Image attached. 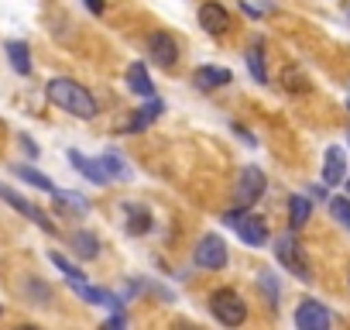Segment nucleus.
Here are the masks:
<instances>
[{
	"label": "nucleus",
	"mask_w": 350,
	"mask_h": 330,
	"mask_svg": "<svg viewBox=\"0 0 350 330\" xmlns=\"http://www.w3.org/2000/svg\"><path fill=\"white\" fill-rule=\"evenodd\" d=\"M200 25L210 31V35H224L230 28V14L220 8V4H203L200 8Z\"/></svg>",
	"instance_id": "obj_12"
},
{
	"label": "nucleus",
	"mask_w": 350,
	"mask_h": 330,
	"mask_svg": "<svg viewBox=\"0 0 350 330\" xmlns=\"http://www.w3.org/2000/svg\"><path fill=\"white\" fill-rule=\"evenodd\" d=\"M127 86H131L137 97H154L151 76H148V69H144L141 62H131V69H127Z\"/></svg>",
	"instance_id": "obj_15"
},
{
	"label": "nucleus",
	"mask_w": 350,
	"mask_h": 330,
	"mask_svg": "<svg viewBox=\"0 0 350 330\" xmlns=\"http://www.w3.org/2000/svg\"><path fill=\"white\" fill-rule=\"evenodd\" d=\"M285 86H288V90H306V79H302V76H295V73L288 69V73H285Z\"/></svg>",
	"instance_id": "obj_27"
},
{
	"label": "nucleus",
	"mask_w": 350,
	"mask_h": 330,
	"mask_svg": "<svg viewBox=\"0 0 350 330\" xmlns=\"http://www.w3.org/2000/svg\"><path fill=\"white\" fill-rule=\"evenodd\" d=\"M21 144H25V151H28V155H38V148H35V144H31L25 134H21Z\"/></svg>",
	"instance_id": "obj_29"
},
{
	"label": "nucleus",
	"mask_w": 350,
	"mask_h": 330,
	"mask_svg": "<svg viewBox=\"0 0 350 330\" xmlns=\"http://www.w3.org/2000/svg\"><path fill=\"white\" fill-rule=\"evenodd\" d=\"M0 200H8V203H11V207H14L18 214H25V217H31V220H35V224H38L42 231H49V234L55 231V224H52V220H49V217H45V214H42V210H38L35 203H28L25 196H18V193H14L11 186H4V183H0Z\"/></svg>",
	"instance_id": "obj_8"
},
{
	"label": "nucleus",
	"mask_w": 350,
	"mask_h": 330,
	"mask_svg": "<svg viewBox=\"0 0 350 330\" xmlns=\"http://www.w3.org/2000/svg\"><path fill=\"white\" fill-rule=\"evenodd\" d=\"M52 196H55V203H59L62 210H72V214H79V217L90 214V203H86L79 193H72V190H55Z\"/></svg>",
	"instance_id": "obj_18"
},
{
	"label": "nucleus",
	"mask_w": 350,
	"mask_h": 330,
	"mask_svg": "<svg viewBox=\"0 0 350 330\" xmlns=\"http://www.w3.org/2000/svg\"><path fill=\"white\" fill-rule=\"evenodd\" d=\"M224 220H227V224L241 234V241H247V244H265V241H268V224H265L261 217L244 214V207H241V210H230Z\"/></svg>",
	"instance_id": "obj_4"
},
{
	"label": "nucleus",
	"mask_w": 350,
	"mask_h": 330,
	"mask_svg": "<svg viewBox=\"0 0 350 330\" xmlns=\"http://www.w3.org/2000/svg\"><path fill=\"white\" fill-rule=\"evenodd\" d=\"M347 193H350V179H347Z\"/></svg>",
	"instance_id": "obj_30"
},
{
	"label": "nucleus",
	"mask_w": 350,
	"mask_h": 330,
	"mask_svg": "<svg viewBox=\"0 0 350 330\" xmlns=\"http://www.w3.org/2000/svg\"><path fill=\"white\" fill-rule=\"evenodd\" d=\"M275 255H278V262H282L299 282H312V265L306 262V255H302V248L295 244L292 234H282V238L275 241Z\"/></svg>",
	"instance_id": "obj_3"
},
{
	"label": "nucleus",
	"mask_w": 350,
	"mask_h": 330,
	"mask_svg": "<svg viewBox=\"0 0 350 330\" xmlns=\"http://www.w3.org/2000/svg\"><path fill=\"white\" fill-rule=\"evenodd\" d=\"M247 66H251V73H254V79H258V83H268L265 55H261V42H254V45H251V52H247Z\"/></svg>",
	"instance_id": "obj_24"
},
{
	"label": "nucleus",
	"mask_w": 350,
	"mask_h": 330,
	"mask_svg": "<svg viewBox=\"0 0 350 330\" xmlns=\"http://www.w3.org/2000/svg\"><path fill=\"white\" fill-rule=\"evenodd\" d=\"M86 8H90L93 14H103V0H86Z\"/></svg>",
	"instance_id": "obj_28"
},
{
	"label": "nucleus",
	"mask_w": 350,
	"mask_h": 330,
	"mask_svg": "<svg viewBox=\"0 0 350 330\" xmlns=\"http://www.w3.org/2000/svg\"><path fill=\"white\" fill-rule=\"evenodd\" d=\"M261 193H265V173L258 169V165H247V169L241 173V183H237V207H254L258 200H261Z\"/></svg>",
	"instance_id": "obj_5"
},
{
	"label": "nucleus",
	"mask_w": 350,
	"mask_h": 330,
	"mask_svg": "<svg viewBox=\"0 0 350 330\" xmlns=\"http://www.w3.org/2000/svg\"><path fill=\"white\" fill-rule=\"evenodd\" d=\"M329 214H333L343 227H350V200H347V196H343V200H333V203H329Z\"/></svg>",
	"instance_id": "obj_25"
},
{
	"label": "nucleus",
	"mask_w": 350,
	"mask_h": 330,
	"mask_svg": "<svg viewBox=\"0 0 350 330\" xmlns=\"http://www.w3.org/2000/svg\"><path fill=\"white\" fill-rule=\"evenodd\" d=\"M127 231L131 234H148L151 231V214L144 207H127Z\"/></svg>",
	"instance_id": "obj_22"
},
{
	"label": "nucleus",
	"mask_w": 350,
	"mask_h": 330,
	"mask_svg": "<svg viewBox=\"0 0 350 330\" xmlns=\"http://www.w3.org/2000/svg\"><path fill=\"white\" fill-rule=\"evenodd\" d=\"M72 248H76L79 258H96L100 241H96V234H90V231H76V234H72Z\"/></svg>",
	"instance_id": "obj_20"
},
{
	"label": "nucleus",
	"mask_w": 350,
	"mask_h": 330,
	"mask_svg": "<svg viewBox=\"0 0 350 330\" xmlns=\"http://www.w3.org/2000/svg\"><path fill=\"white\" fill-rule=\"evenodd\" d=\"M210 309H213V316H217L220 323H227V327H241V323L247 320V306H244L241 292H234V289H217V292L210 296Z\"/></svg>",
	"instance_id": "obj_2"
},
{
	"label": "nucleus",
	"mask_w": 350,
	"mask_h": 330,
	"mask_svg": "<svg viewBox=\"0 0 350 330\" xmlns=\"http://www.w3.org/2000/svg\"><path fill=\"white\" fill-rule=\"evenodd\" d=\"M14 176H18V179H25V183H31V186H38V190H45V193H55L52 179H49V176H42L38 169H31V165H14Z\"/></svg>",
	"instance_id": "obj_19"
},
{
	"label": "nucleus",
	"mask_w": 350,
	"mask_h": 330,
	"mask_svg": "<svg viewBox=\"0 0 350 330\" xmlns=\"http://www.w3.org/2000/svg\"><path fill=\"white\" fill-rule=\"evenodd\" d=\"M306 220H309V200L306 196H292L288 200V224H292V231L306 227Z\"/></svg>",
	"instance_id": "obj_21"
},
{
	"label": "nucleus",
	"mask_w": 350,
	"mask_h": 330,
	"mask_svg": "<svg viewBox=\"0 0 350 330\" xmlns=\"http://www.w3.org/2000/svg\"><path fill=\"white\" fill-rule=\"evenodd\" d=\"M69 162L76 165V169H79V173H83L90 183H96V186L110 183V173L103 169V162H100V158H86L83 151H76V148H72V151H69Z\"/></svg>",
	"instance_id": "obj_10"
},
{
	"label": "nucleus",
	"mask_w": 350,
	"mask_h": 330,
	"mask_svg": "<svg viewBox=\"0 0 350 330\" xmlns=\"http://www.w3.org/2000/svg\"><path fill=\"white\" fill-rule=\"evenodd\" d=\"M8 59H11L14 73H21V76L31 73V59H28V45L25 42H8Z\"/></svg>",
	"instance_id": "obj_17"
},
{
	"label": "nucleus",
	"mask_w": 350,
	"mask_h": 330,
	"mask_svg": "<svg viewBox=\"0 0 350 330\" xmlns=\"http://www.w3.org/2000/svg\"><path fill=\"white\" fill-rule=\"evenodd\" d=\"M45 93H49V100H52L55 107H62V110L72 114V117H83V120H93V117H96V100L90 97V90H83V86L72 83V79H52Z\"/></svg>",
	"instance_id": "obj_1"
},
{
	"label": "nucleus",
	"mask_w": 350,
	"mask_h": 330,
	"mask_svg": "<svg viewBox=\"0 0 350 330\" xmlns=\"http://www.w3.org/2000/svg\"><path fill=\"white\" fill-rule=\"evenodd\" d=\"M193 83L200 90H220V86L230 83V69H224V66H200L193 73Z\"/></svg>",
	"instance_id": "obj_13"
},
{
	"label": "nucleus",
	"mask_w": 350,
	"mask_h": 330,
	"mask_svg": "<svg viewBox=\"0 0 350 330\" xmlns=\"http://www.w3.org/2000/svg\"><path fill=\"white\" fill-rule=\"evenodd\" d=\"M52 265H55V268H59L66 279H76V275H83V272H79V268H76L69 258H62V255H52Z\"/></svg>",
	"instance_id": "obj_26"
},
{
	"label": "nucleus",
	"mask_w": 350,
	"mask_h": 330,
	"mask_svg": "<svg viewBox=\"0 0 350 330\" xmlns=\"http://www.w3.org/2000/svg\"><path fill=\"white\" fill-rule=\"evenodd\" d=\"M295 327H302V330H326V327H329V313L323 309V303L306 299V303L295 309Z\"/></svg>",
	"instance_id": "obj_9"
},
{
	"label": "nucleus",
	"mask_w": 350,
	"mask_h": 330,
	"mask_svg": "<svg viewBox=\"0 0 350 330\" xmlns=\"http://www.w3.org/2000/svg\"><path fill=\"white\" fill-rule=\"evenodd\" d=\"M69 285H72V292L83 299V303H90V306H120L110 292H103V289H96V285H90V282H83V275H76V279H69Z\"/></svg>",
	"instance_id": "obj_11"
},
{
	"label": "nucleus",
	"mask_w": 350,
	"mask_h": 330,
	"mask_svg": "<svg viewBox=\"0 0 350 330\" xmlns=\"http://www.w3.org/2000/svg\"><path fill=\"white\" fill-rule=\"evenodd\" d=\"M161 110H165V107H161V100L148 97V103H144V107H137V114L131 117L127 131H144V127H148V124H151V120H154V117H158Z\"/></svg>",
	"instance_id": "obj_16"
},
{
	"label": "nucleus",
	"mask_w": 350,
	"mask_h": 330,
	"mask_svg": "<svg viewBox=\"0 0 350 330\" xmlns=\"http://www.w3.org/2000/svg\"><path fill=\"white\" fill-rule=\"evenodd\" d=\"M343 165H347V155L343 148H326V165H323V186H336L343 183Z\"/></svg>",
	"instance_id": "obj_14"
},
{
	"label": "nucleus",
	"mask_w": 350,
	"mask_h": 330,
	"mask_svg": "<svg viewBox=\"0 0 350 330\" xmlns=\"http://www.w3.org/2000/svg\"><path fill=\"white\" fill-rule=\"evenodd\" d=\"M148 52H151V59H154L158 66H165V69L179 62V45H175V38H172L168 31L148 35Z\"/></svg>",
	"instance_id": "obj_7"
},
{
	"label": "nucleus",
	"mask_w": 350,
	"mask_h": 330,
	"mask_svg": "<svg viewBox=\"0 0 350 330\" xmlns=\"http://www.w3.org/2000/svg\"><path fill=\"white\" fill-rule=\"evenodd\" d=\"M196 265H200V268H210V272H220V268L227 265V244H224V238L206 234V238L196 244Z\"/></svg>",
	"instance_id": "obj_6"
},
{
	"label": "nucleus",
	"mask_w": 350,
	"mask_h": 330,
	"mask_svg": "<svg viewBox=\"0 0 350 330\" xmlns=\"http://www.w3.org/2000/svg\"><path fill=\"white\" fill-rule=\"evenodd\" d=\"M103 169L110 173V179H127L131 176V169H127V165H124V158L117 155V151H103Z\"/></svg>",
	"instance_id": "obj_23"
}]
</instances>
